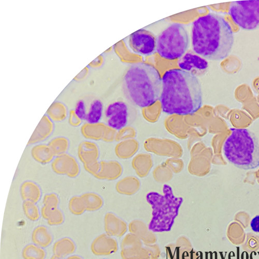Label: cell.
Instances as JSON below:
<instances>
[{
  "label": "cell",
  "mask_w": 259,
  "mask_h": 259,
  "mask_svg": "<svg viewBox=\"0 0 259 259\" xmlns=\"http://www.w3.org/2000/svg\"><path fill=\"white\" fill-rule=\"evenodd\" d=\"M51 119L56 122H61L66 117L67 113L64 107L57 105L51 108L49 111Z\"/></svg>",
  "instance_id": "4316f807"
},
{
  "label": "cell",
  "mask_w": 259,
  "mask_h": 259,
  "mask_svg": "<svg viewBox=\"0 0 259 259\" xmlns=\"http://www.w3.org/2000/svg\"><path fill=\"white\" fill-rule=\"evenodd\" d=\"M160 98L167 115H192L202 105L201 84L197 76L179 69L167 71L162 78Z\"/></svg>",
  "instance_id": "6da1fadb"
},
{
  "label": "cell",
  "mask_w": 259,
  "mask_h": 259,
  "mask_svg": "<svg viewBox=\"0 0 259 259\" xmlns=\"http://www.w3.org/2000/svg\"><path fill=\"white\" fill-rule=\"evenodd\" d=\"M229 14L241 28L253 30L259 26V0L232 2Z\"/></svg>",
  "instance_id": "52a82bcc"
},
{
  "label": "cell",
  "mask_w": 259,
  "mask_h": 259,
  "mask_svg": "<svg viewBox=\"0 0 259 259\" xmlns=\"http://www.w3.org/2000/svg\"><path fill=\"white\" fill-rule=\"evenodd\" d=\"M76 250L74 241L68 237H64L58 240L54 245V255L63 258L71 255Z\"/></svg>",
  "instance_id": "9a60e30c"
},
{
  "label": "cell",
  "mask_w": 259,
  "mask_h": 259,
  "mask_svg": "<svg viewBox=\"0 0 259 259\" xmlns=\"http://www.w3.org/2000/svg\"><path fill=\"white\" fill-rule=\"evenodd\" d=\"M83 167L89 174L96 177L100 171L101 164L97 161L90 164H83Z\"/></svg>",
  "instance_id": "f1b7e54d"
},
{
  "label": "cell",
  "mask_w": 259,
  "mask_h": 259,
  "mask_svg": "<svg viewBox=\"0 0 259 259\" xmlns=\"http://www.w3.org/2000/svg\"><path fill=\"white\" fill-rule=\"evenodd\" d=\"M59 204V198L56 194L51 193L47 194L43 199V206L41 209V213L58 208Z\"/></svg>",
  "instance_id": "d4e9b609"
},
{
  "label": "cell",
  "mask_w": 259,
  "mask_h": 259,
  "mask_svg": "<svg viewBox=\"0 0 259 259\" xmlns=\"http://www.w3.org/2000/svg\"><path fill=\"white\" fill-rule=\"evenodd\" d=\"M48 145L55 157H57L66 154L69 147V141L66 138L59 137L51 140Z\"/></svg>",
  "instance_id": "ffe728a7"
},
{
  "label": "cell",
  "mask_w": 259,
  "mask_h": 259,
  "mask_svg": "<svg viewBox=\"0 0 259 259\" xmlns=\"http://www.w3.org/2000/svg\"><path fill=\"white\" fill-rule=\"evenodd\" d=\"M69 122L73 127H77L81 123V120L76 115L74 111L70 113Z\"/></svg>",
  "instance_id": "f546056e"
},
{
  "label": "cell",
  "mask_w": 259,
  "mask_h": 259,
  "mask_svg": "<svg viewBox=\"0 0 259 259\" xmlns=\"http://www.w3.org/2000/svg\"><path fill=\"white\" fill-rule=\"evenodd\" d=\"M103 127L100 123L96 124L85 123L81 127V133L85 139L99 140L103 136Z\"/></svg>",
  "instance_id": "d6986e66"
},
{
  "label": "cell",
  "mask_w": 259,
  "mask_h": 259,
  "mask_svg": "<svg viewBox=\"0 0 259 259\" xmlns=\"http://www.w3.org/2000/svg\"><path fill=\"white\" fill-rule=\"evenodd\" d=\"M250 227L253 232L259 233V215H256L251 220Z\"/></svg>",
  "instance_id": "4dcf8cb0"
},
{
  "label": "cell",
  "mask_w": 259,
  "mask_h": 259,
  "mask_svg": "<svg viewBox=\"0 0 259 259\" xmlns=\"http://www.w3.org/2000/svg\"><path fill=\"white\" fill-rule=\"evenodd\" d=\"M22 256L24 259H45L46 253L43 248L35 244H29L23 250Z\"/></svg>",
  "instance_id": "7402d4cb"
},
{
  "label": "cell",
  "mask_w": 259,
  "mask_h": 259,
  "mask_svg": "<svg viewBox=\"0 0 259 259\" xmlns=\"http://www.w3.org/2000/svg\"><path fill=\"white\" fill-rule=\"evenodd\" d=\"M52 168L56 174L70 178H76L80 172L76 159L67 154L56 157L52 162Z\"/></svg>",
  "instance_id": "30bf717a"
},
{
  "label": "cell",
  "mask_w": 259,
  "mask_h": 259,
  "mask_svg": "<svg viewBox=\"0 0 259 259\" xmlns=\"http://www.w3.org/2000/svg\"><path fill=\"white\" fill-rule=\"evenodd\" d=\"M104 259H105V258H104Z\"/></svg>",
  "instance_id": "836d02e7"
},
{
  "label": "cell",
  "mask_w": 259,
  "mask_h": 259,
  "mask_svg": "<svg viewBox=\"0 0 259 259\" xmlns=\"http://www.w3.org/2000/svg\"><path fill=\"white\" fill-rule=\"evenodd\" d=\"M162 191V194L157 192H150L146 197L147 202L153 209L152 219L148 229L153 232L170 231L184 202L182 197L175 195L174 190L168 185H163Z\"/></svg>",
  "instance_id": "5b68a950"
},
{
  "label": "cell",
  "mask_w": 259,
  "mask_h": 259,
  "mask_svg": "<svg viewBox=\"0 0 259 259\" xmlns=\"http://www.w3.org/2000/svg\"><path fill=\"white\" fill-rule=\"evenodd\" d=\"M51 259H62V258H61L60 257H57V256H56L55 255H53V256H52Z\"/></svg>",
  "instance_id": "d6a6232c"
},
{
  "label": "cell",
  "mask_w": 259,
  "mask_h": 259,
  "mask_svg": "<svg viewBox=\"0 0 259 259\" xmlns=\"http://www.w3.org/2000/svg\"><path fill=\"white\" fill-rule=\"evenodd\" d=\"M189 43V36L185 26L180 23H172L158 36L156 52L166 60L180 59L186 53Z\"/></svg>",
  "instance_id": "8992f818"
},
{
  "label": "cell",
  "mask_w": 259,
  "mask_h": 259,
  "mask_svg": "<svg viewBox=\"0 0 259 259\" xmlns=\"http://www.w3.org/2000/svg\"><path fill=\"white\" fill-rule=\"evenodd\" d=\"M103 103L100 100H94L90 105L85 121L91 124L100 123L103 116Z\"/></svg>",
  "instance_id": "ac0fdd59"
},
{
  "label": "cell",
  "mask_w": 259,
  "mask_h": 259,
  "mask_svg": "<svg viewBox=\"0 0 259 259\" xmlns=\"http://www.w3.org/2000/svg\"><path fill=\"white\" fill-rule=\"evenodd\" d=\"M85 103L82 100H79L75 106L74 113L82 121L85 120L88 115Z\"/></svg>",
  "instance_id": "83f0119b"
},
{
  "label": "cell",
  "mask_w": 259,
  "mask_h": 259,
  "mask_svg": "<svg viewBox=\"0 0 259 259\" xmlns=\"http://www.w3.org/2000/svg\"><path fill=\"white\" fill-rule=\"evenodd\" d=\"M66 259H83L81 257L77 255H71L66 258Z\"/></svg>",
  "instance_id": "1f68e13d"
},
{
  "label": "cell",
  "mask_w": 259,
  "mask_h": 259,
  "mask_svg": "<svg viewBox=\"0 0 259 259\" xmlns=\"http://www.w3.org/2000/svg\"><path fill=\"white\" fill-rule=\"evenodd\" d=\"M23 209L26 217L30 221L36 222L39 220L40 213L35 203L24 201Z\"/></svg>",
  "instance_id": "cb8c5ba5"
},
{
  "label": "cell",
  "mask_w": 259,
  "mask_h": 259,
  "mask_svg": "<svg viewBox=\"0 0 259 259\" xmlns=\"http://www.w3.org/2000/svg\"><path fill=\"white\" fill-rule=\"evenodd\" d=\"M31 239L34 244L42 248L49 246L53 241L52 236L48 229L42 226H38L34 229Z\"/></svg>",
  "instance_id": "e0dca14e"
},
{
  "label": "cell",
  "mask_w": 259,
  "mask_h": 259,
  "mask_svg": "<svg viewBox=\"0 0 259 259\" xmlns=\"http://www.w3.org/2000/svg\"><path fill=\"white\" fill-rule=\"evenodd\" d=\"M162 87V78L158 70L143 62L132 64L125 73L122 81L125 98L141 108L156 103L160 99Z\"/></svg>",
  "instance_id": "3957f363"
},
{
  "label": "cell",
  "mask_w": 259,
  "mask_h": 259,
  "mask_svg": "<svg viewBox=\"0 0 259 259\" xmlns=\"http://www.w3.org/2000/svg\"><path fill=\"white\" fill-rule=\"evenodd\" d=\"M21 198L24 201L36 203L40 200L41 191L39 187L32 181H25L20 188Z\"/></svg>",
  "instance_id": "5bb4252c"
},
{
  "label": "cell",
  "mask_w": 259,
  "mask_h": 259,
  "mask_svg": "<svg viewBox=\"0 0 259 259\" xmlns=\"http://www.w3.org/2000/svg\"><path fill=\"white\" fill-rule=\"evenodd\" d=\"M31 154L36 162L43 165L52 162L55 157L50 147L46 144H37L33 146Z\"/></svg>",
  "instance_id": "2e32d148"
},
{
  "label": "cell",
  "mask_w": 259,
  "mask_h": 259,
  "mask_svg": "<svg viewBox=\"0 0 259 259\" xmlns=\"http://www.w3.org/2000/svg\"><path fill=\"white\" fill-rule=\"evenodd\" d=\"M70 212L76 215L83 214L86 211L83 202L80 196H75L71 198L69 202Z\"/></svg>",
  "instance_id": "484cf974"
},
{
  "label": "cell",
  "mask_w": 259,
  "mask_h": 259,
  "mask_svg": "<svg viewBox=\"0 0 259 259\" xmlns=\"http://www.w3.org/2000/svg\"><path fill=\"white\" fill-rule=\"evenodd\" d=\"M77 155L83 164L97 161L99 150L97 146L91 141H83L78 145Z\"/></svg>",
  "instance_id": "4fadbf2b"
},
{
  "label": "cell",
  "mask_w": 259,
  "mask_h": 259,
  "mask_svg": "<svg viewBox=\"0 0 259 259\" xmlns=\"http://www.w3.org/2000/svg\"><path fill=\"white\" fill-rule=\"evenodd\" d=\"M43 219L47 221L49 225L56 226L61 225L64 222V215L58 208L41 214Z\"/></svg>",
  "instance_id": "603a6c76"
},
{
  "label": "cell",
  "mask_w": 259,
  "mask_h": 259,
  "mask_svg": "<svg viewBox=\"0 0 259 259\" xmlns=\"http://www.w3.org/2000/svg\"><path fill=\"white\" fill-rule=\"evenodd\" d=\"M84 204L86 211H94L98 210L102 205L100 197L94 192H88L80 196Z\"/></svg>",
  "instance_id": "44dd1931"
},
{
  "label": "cell",
  "mask_w": 259,
  "mask_h": 259,
  "mask_svg": "<svg viewBox=\"0 0 259 259\" xmlns=\"http://www.w3.org/2000/svg\"><path fill=\"white\" fill-rule=\"evenodd\" d=\"M180 69L197 76L204 73L208 68L204 58L192 52L186 53L178 62Z\"/></svg>",
  "instance_id": "8fae6325"
},
{
  "label": "cell",
  "mask_w": 259,
  "mask_h": 259,
  "mask_svg": "<svg viewBox=\"0 0 259 259\" xmlns=\"http://www.w3.org/2000/svg\"><path fill=\"white\" fill-rule=\"evenodd\" d=\"M54 128V124L51 120L46 116L43 117L31 136L28 145L45 141L52 135Z\"/></svg>",
  "instance_id": "7c38bea8"
},
{
  "label": "cell",
  "mask_w": 259,
  "mask_h": 259,
  "mask_svg": "<svg viewBox=\"0 0 259 259\" xmlns=\"http://www.w3.org/2000/svg\"><path fill=\"white\" fill-rule=\"evenodd\" d=\"M231 134L223 148L224 157L235 167L244 170L259 166V144L255 135L246 128L230 129Z\"/></svg>",
  "instance_id": "277c9868"
},
{
  "label": "cell",
  "mask_w": 259,
  "mask_h": 259,
  "mask_svg": "<svg viewBox=\"0 0 259 259\" xmlns=\"http://www.w3.org/2000/svg\"><path fill=\"white\" fill-rule=\"evenodd\" d=\"M128 45L135 54L148 56L156 51L157 39L152 32L142 29L130 35Z\"/></svg>",
  "instance_id": "ba28073f"
},
{
  "label": "cell",
  "mask_w": 259,
  "mask_h": 259,
  "mask_svg": "<svg viewBox=\"0 0 259 259\" xmlns=\"http://www.w3.org/2000/svg\"><path fill=\"white\" fill-rule=\"evenodd\" d=\"M234 42L233 31L221 15L209 13L193 21L191 44L194 53L205 59L221 61L229 56Z\"/></svg>",
  "instance_id": "7a4b0ae2"
},
{
  "label": "cell",
  "mask_w": 259,
  "mask_h": 259,
  "mask_svg": "<svg viewBox=\"0 0 259 259\" xmlns=\"http://www.w3.org/2000/svg\"><path fill=\"white\" fill-rule=\"evenodd\" d=\"M107 126L120 131L125 127L128 119V109L127 104L121 101L110 103L104 111Z\"/></svg>",
  "instance_id": "9c48e42d"
}]
</instances>
